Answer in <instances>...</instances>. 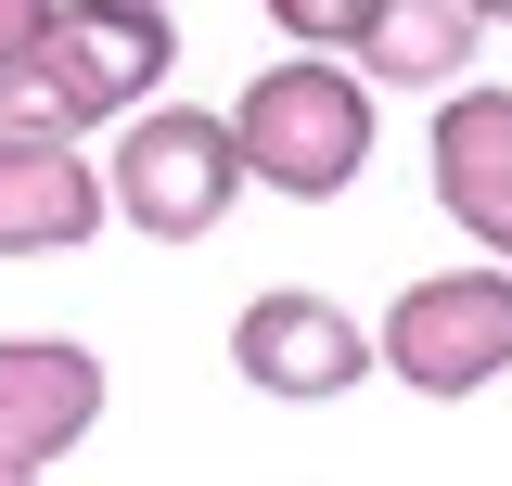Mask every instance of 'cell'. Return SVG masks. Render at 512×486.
<instances>
[{
  "label": "cell",
  "instance_id": "6da1fadb",
  "mask_svg": "<svg viewBox=\"0 0 512 486\" xmlns=\"http://www.w3.org/2000/svg\"><path fill=\"white\" fill-rule=\"evenodd\" d=\"M231 154H244V192L333 205V192L372 167V90H359V64L346 52H282L269 77H244Z\"/></svg>",
  "mask_w": 512,
  "mask_h": 486
},
{
  "label": "cell",
  "instance_id": "7a4b0ae2",
  "mask_svg": "<svg viewBox=\"0 0 512 486\" xmlns=\"http://www.w3.org/2000/svg\"><path fill=\"white\" fill-rule=\"evenodd\" d=\"M103 205L154 243H205L231 205H244V154H231V116L205 103H141L116 116V154H103Z\"/></svg>",
  "mask_w": 512,
  "mask_h": 486
},
{
  "label": "cell",
  "instance_id": "3957f363",
  "mask_svg": "<svg viewBox=\"0 0 512 486\" xmlns=\"http://www.w3.org/2000/svg\"><path fill=\"white\" fill-rule=\"evenodd\" d=\"M372 359L410 384V397H487L512 371V269H423L397 282V307L372 320Z\"/></svg>",
  "mask_w": 512,
  "mask_h": 486
},
{
  "label": "cell",
  "instance_id": "277c9868",
  "mask_svg": "<svg viewBox=\"0 0 512 486\" xmlns=\"http://www.w3.org/2000/svg\"><path fill=\"white\" fill-rule=\"evenodd\" d=\"M231 371H244L256 397L320 410V397L372 384V320L333 307L320 282H269V295H244V320H231Z\"/></svg>",
  "mask_w": 512,
  "mask_h": 486
},
{
  "label": "cell",
  "instance_id": "5b68a950",
  "mask_svg": "<svg viewBox=\"0 0 512 486\" xmlns=\"http://www.w3.org/2000/svg\"><path fill=\"white\" fill-rule=\"evenodd\" d=\"M64 90L103 116H141V103H167V77H180V26H167V0H52V39H39Z\"/></svg>",
  "mask_w": 512,
  "mask_h": 486
},
{
  "label": "cell",
  "instance_id": "8992f818",
  "mask_svg": "<svg viewBox=\"0 0 512 486\" xmlns=\"http://www.w3.org/2000/svg\"><path fill=\"white\" fill-rule=\"evenodd\" d=\"M103 397H116L103 346H77V333H0V461L13 474L77 461L90 423H103Z\"/></svg>",
  "mask_w": 512,
  "mask_h": 486
},
{
  "label": "cell",
  "instance_id": "52a82bcc",
  "mask_svg": "<svg viewBox=\"0 0 512 486\" xmlns=\"http://www.w3.org/2000/svg\"><path fill=\"white\" fill-rule=\"evenodd\" d=\"M423 167H436L448 231L474 243L487 269H512V90H436V128H423Z\"/></svg>",
  "mask_w": 512,
  "mask_h": 486
},
{
  "label": "cell",
  "instance_id": "ba28073f",
  "mask_svg": "<svg viewBox=\"0 0 512 486\" xmlns=\"http://www.w3.org/2000/svg\"><path fill=\"white\" fill-rule=\"evenodd\" d=\"M103 231V167L77 141H0V256H77Z\"/></svg>",
  "mask_w": 512,
  "mask_h": 486
},
{
  "label": "cell",
  "instance_id": "9c48e42d",
  "mask_svg": "<svg viewBox=\"0 0 512 486\" xmlns=\"http://www.w3.org/2000/svg\"><path fill=\"white\" fill-rule=\"evenodd\" d=\"M474 39H487V26H474L461 0H384L346 64H359V90H461V77H474Z\"/></svg>",
  "mask_w": 512,
  "mask_h": 486
},
{
  "label": "cell",
  "instance_id": "30bf717a",
  "mask_svg": "<svg viewBox=\"0 0 512 486\" xmlns=\"http://www.w3.org/2000/svg\"><path fill=\"white\" fill-rule=\"evenodd\" d=\"M0 141H90V103L26 52V64H0Z\"/></svg>",
  "mask_w": 512,
  "mask_h": 486
},
{
  "label": "cell",
  "instance_id": "8fae6325",
  "mask_svg": "<svg viewBox=\"0 0 512 486\" xmlns=\"http://www.w3.org/2000/svg\"><path fill=\"white\" fill-rule=\"evenodd\" d=\"M372 13H384V0H269V26H282L295 52H359Z\"/></svg>",
  "mask_w": 512,
  "mask_h": 486
},
{
  "label": "cell",
  "instance_id": "7c38bea8",
  "mask_svg": "<svg viewBox=\"0 0 512 486\" xmlns=\"http://www.w3.org/2000/svg\"><path fill=\"white\" fill-rule=\"evenodd\" d=\"M39 39H52V0H0V64H26Z\"/></svg>",
  "mask_w": 512,
  "mask_h": 486
},
{
  "label": "cell",
  "instance_id": "4fadbf2b",
  "mask_svg": "<svg viewBox=\"0 0 512 486\" xmlns=\"http://www.w3.org/2000/svg\"><path fill=\"white\" fill-rule=\"evenodd\" d=\"M461 13H474V26H512V0H461Z\"/></svg>",
  "mask_w": 512,
  "mask_h": 486
},
{
  "label": "cell",
  "instance_id": "5bb4252c",
  "mask_svg": "<svg viewBox=\"0 0 512 486\" xmlns=\"http://www.w3.org/2000/svg\"><path fill=\"white\" fill-rule=\"evenodd\" d=\"M0 486H39V474H13V461H0Z\"/></svg>",
  "mask_w": 512,
  "mask_h": 486
}]
</instances>
